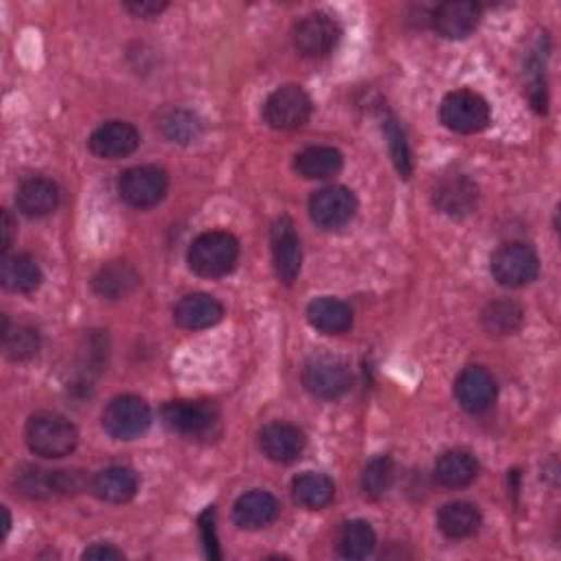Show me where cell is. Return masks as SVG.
<instances>
[{
  "instance_id": "obj_35",
  "label": "cell",
  "mask_w": 561,
  "mask_h": 561,
  "mask_svg": "<svg viewBox=\"0 0 561 561\" xmlns=\"http://www.w3.org/2000/svg\"><path fill=\"white\" fill-rule=\"evenodd\" d=\"M384 134L388 140V150L392 157V163L397 167V172L401 174V178H410L412 174V154L408 148V140L403 129L399 127V123L392 116L384 119Z\"/></svg>"
},
{
  "instance_id": "obj_10",
  "label": "cell",
  "mask_w": 561,
  "mask_h": 561,
  "mask_svg": "<svg viewBox=\"0 0 561 561\" xmlns=\"http://www.w3.org/2000/svg\"><path fill=\"white\" fill-rule=\"evenodd\" d=\"M14 485L18 494L29 500H53L77 494L84 487V478L79 476V472L25 467L23 472H18Z\"/></svg>"
},
{
  "instance_id": "obj_33",
  "label": "cell",
  "mask_w": 561,
  "mask_h": 561,
  "mask_svg": "<svg viewBox=\"0 0 561 561\" xmlns=\"http://www.w3.org/2000/svg\"><path fill=\"white\" fill-rule=\"evenodd\" d=\"M40 347H42V338L34 327L18 325L16 329H8L3 334V349L12 362H27L36 358Z\"/></svg>"
},
{
  "instance_id": "obj_15",
  "label": "cell",
  "mask_w": 561,
  "mask_h": 561,
  "mask_svg": "<svg viewBox=\"0 0 561 561\" xmlns=\"http://www.w3.org/2000/svg\"><path fill=\"white\" fill-rule=\"evenodd\" d=\"M138 146H140V134L127 121H108L99 125L88 138V150L97 159H105V161L125 159L134 154Z\"/></svg>"
},
{
  "instance_id": "obj_9",
  "label": "cell",
  "mask_w": 561,
  "mask_h": 561,
  "mask_svg": "<svg viewBox=\"0 0 561 561\" xmlns=\"http://www.w3.org/2000/svg\"><path fill=\"white\" fill-rule=\"evenodd\" d=\"M170 178L157 165H140L121 174L119 194L134 209H152L167 196Z\"/></svg>"
},
{
  "instance_id": "obj_21",
  "label": "cell",
  "mask_w": 561,
  "mask_h": 561,
  "mask_svg": "<svg viewBox=\"0 0 561 561\" xmlns=\"http://www.w3.org/2000/svg\"><path fill=\"white\" fill-rule=\"evenodd\" d=\"M42 267L40 263L25 252H16V254H5L3 257V265H0V280L10 292L16 295H29L36 292L42 286Z\"/></svg>"
},
{
  "instance_id": "obj_39",
  "label": "cell",
  "mask_w": 561,
  "mask_h": 561,
  "mask_svg": "<svg viewBox=\"0 0 561 561\" xmlns=\"http://www.w3.org/2000/svg\"><path fill=\"white\" fill-rule=\"evenodd\" d=\"M14 235H16V222L10 211H3V250H5V254L10 252V248L14 244Z\"/></svg>"
},
{
  "instance_id": "obj_22",
  "label": "cell",
  "mask_w": 561,
  "mask_h": 561,
  "mask_svg": "<svg viewBox=\"0 0 561 561\" xmlns=\"http://www.w3.org/2000/svg\"><path fill=\"white\" fill-rule=\"evenodd\" d=\"M224 319V308L209 295H189L174 308V321L189 332H202L215 327Z\"/></svg>"
},
{
  "instance_id": "obj_1",
  "label": "cell",
  "mask_w": 561,
  "mask_h": 561,
  "mask_svg": "<svg viewBox=\"0 0 561 561\" xmlns=\"http://www.w3.org/2000/svg\"><path fill=\"white\" fill-rule=\"evenodd\" d=\"M239 259V241L226 230L202 233L187 252V263L194 274L204 278H222L230 274Z\"/></svg>"
},
{
  "instance_id": "obj_24",
  "label": "cell",
  "mask_w": 561,
  "mask_h": 561,
  "mask_svg": "<svg viewBox=\"0 0 561 561\" xmlns=\"http://www.w3.org/2000/svg\"><path fill=\"white\" fill-rule=\"evenodd\" d=\"M140 286V274L123 261H114L97 272L92 278V290L97 297L108 301H121Z\"/></svg>"
},
{
  "instance_id": "obj_38",
  "label": "cell",
  "mask_w": 561,
  "mask_h": 561,
  "mask_svg": "<svg viewBox=\"0 0 561 561\" xmlns=\"http://www.w3.org/2000/svg\"><path fill=\"white\" fill-rule=\"evenodd\" d=\"M84 559H123L125 552L112 544H92L84 550Z\"/></svg>"
},
{
  "instance_id": "obj_2",
  "label": "cell",
  "mask_w": 561,
  "mask_h": 561,
  "mask_svg": "<svg viewBox=\"0 0 561 561\" xmlns=\"http://www.w3.org/2000/svg\"><path fill=\"white\" fill-rule=\"evenodd\" d=\"M77 444V428L58 412H38L27 421V446L36 457L64 459Z\"/></svg>"
},
{
  "instance_id": "obj_36",
  "label": "cell",
  "mask_w": 561,
  "mask_h": 561,
  "mask_svg": "<svg viewBox=\"0 0 561 561\" xmlns=\"http://www.w3.org/2000/svg\"><path fill=\"white\" fill-rule=\"evenodd\" d=\"M198 522H200V533H202V544L207 548V554L217 559L220 550H217V535H215V507H209Z\"/></svg>"
},
{
  "instance_id": "obj_14",
  "label": "cell",
  "mask_w": 561,
  "mask_h": 561,
  "mask_svg": "<svg viewBox=\"0 0 561 561\" xmlns=\"http://www.w3.org/2000/svg\"><path fill=\"white\" fill-rule=\"evenodd\" d=\"M454 397L465 412L483 414L496 403V377L485 366H467L454 382Z\"/></svg>"
},
{
  "instance_id": "obj_3",
  "label": "cell",
  "mask_w": 561,
  "mask_h": 561,
  "mask_svg": "<svg viewBox=\"0 0 561 561\" xmlns=\"http://www.w3.org/2000/svg\"><path fill=\"white\" fill-rule=\"evenodd\" d=\"M101 424L112 439L132 441L150 431L152 410L146 399L136 395H119L105 406Z\"/></svg>"
},
{
  "instance_id": "obj_40",
  "label": "cell",
  "mask_w": 561,
  "mask_h": 561,
  "mask_svg": "<svg viewBox=\"0 0 561 561\" xmlns=\"http://www.w3.org/2000/svg\"><path fill=\"white\" fill-rule=\"evenodd\" d=\"M5 511V533H10V528H12V518H10V511L8 509H3Z\"/></svg>"
},
{
  "instance_id": "obj_16",
  "label": "cell",
  "mask_w": 561,
  "mask_h": 561,
  "mask_svg": "<svg viewBox=\"0 0 561 561\" xmlns=\"http://www.w3.org/2000/svg\"><path fill=\"white\" fill-rule=\"evenodd\" d=\"M478 185L467 176H446L433 189V204L439 213L463 220L478 207Z\"/></svg>"
},
{
  "instance_id": "obj_23",
  "label": "cell",
  "mask_w": 561,
  "mask_h": 561,
  "mask_svg": "<svg viewBox=\"0 0 561 561\" xmlns=\"http://www.w3.org/2000/svg\"><path fill=\"white\" fill-rule=\"evenodd\" d=\"M92 494L101 502L110 504H123L129 502L138 491V474L132 467L125 465H112L101 470L90 485Z\"/></svg>"
},
{
  "instance_id": "obj_27",
  "label": "cell",
  "mask_w": 561,
  "mask_h": 561,
  "mask_svg": "<svg viewBox=\"0 0 561 561\" xmlns=\"http://www.w3.org/2000/svg\"><path fill=\"white\" fill-rule=\"evenodd\" d=\"M439 531L450 539H465L478 533L483 524V515L476 504L472 502H450L439 509L437 513Z\"/></svg>"
},
{
  "instance_id": "obj_17",
  "label": "cell",
  "mask_w": 561,
  "mask_h": 561,
  "mask_svg": "<svg viewBox=\"0 0 561 561\" xmlns=\"http://www.w3.org/2000/svg\"><path fill=\"white\" fill-rule=\"evenodd\" d=\"M306 435L297 426L286 424V421H272V424H267L259 433L261 452L278 465H290L299 461L306 452Z\"/></svg>"
},
{
  "instance_id": "obj_30",
  "label": "cell",
  "mask_w": 561,
  "mask_h": 561,
  "mask_svg": "<svg viewBox=\"0 0 561 561\" xmlns=\"http://www.w3.org/2000/svg\"><path fill=\"white\" fill-rule=\"evenodd\" d=\"M292 494H295V500L299 504H303L306 509L319 511V509H325L334 500L336 487L325 474L306 472V474L295 478Z\"/></svg>"
},
{
  "instance_id": "obj_19",
  "label": "cell",
  "mask_w": 561,
  "mask_h": 561,
  "mask_svg": "<svg viewBox=\"0 0 561 561\" xmlns=\"http://www.w3.org/2000/svg\"><path fill=\"white\" fill-rule=\"evenodd\" d=\"M60 202H62L60 187L51 178H45V176L25 180L16 194V204L21 209V213H25L27 217H36V220L55 213Z\"/></svg>"
},
{
  "instance_id": "obj_32",
  "label": "cell",
  "mask_w": 561,
  "mask_h": 561,
  "mask_svg": "<svg viewBox=\"0 0 561 561\" xmlns=\"http://www.w3.org/2000/svg\"><path fill=\"white\" fill-rule=\"evenodd\" d=\"M161 134L170 140V144H178V146H189L200 136L202 132V123L200 119L185 108H174L167 110L161 121H159Z\"/></svg>"
},
{
  "instance_id": "obj_7",
  "label": "cell",
  "mask_w": 561,
  "mask_h": 561,
  "mask_svg": "<svg viewBox=\"0 0 561 561\" xmlns=\"http://www.w3.org/2000/svg\"><path fill=\"white\" fill-rule=\"evenodd\" d=\"M163 421L170 431L176 435L189 437V439H200L213 433L220 421V410L213 401H170L163 408Z\"/></svg>"
},
{
  "instance_id": "obj_18",
  "label": "cell",
  "mask_w": 561,
  "mask_h": 561,
  "mask_svg": "<svg viewBox=\"0 0 561 561\" xmlns=\"http://www.w3.org/2000/svg\"><path fill=\"white\" fill-rule=\"evenodd\" d=\"M483 18V10L472 0H450L435 10L433 25L439 36L448 40H465L470 38Z\"/></svg>"
},
{
  "instance_id": "obj_8",
  "label": "cell",
  "mask_w": 561,
  "mask_h": 561,
  "mask_svg": "<svg viewBox=\"0 0 561 561\" xmlns=\"http://www.w3.org/2000/svg\"><path fill=\"white\" fill-rule=\"evenodd\" d=\"M312 110V97L301 86L290 84L276 88L267 97L263 105V119L274 129H299L310 121Z\"/></svg>"
},
{
  "instance_id": "obj_12",
  "label": "cell",
  "mask_w": 561,
  "mask_h": 561,
  "mask_svg": "<svg viewBox=\"0 0 561 561\" xmlns=\"http://www.w3.org/2000/svg\"><path fill=\"white\" fill-rule=\"evenodd\" d=\"M356 211H358V198L351 189L342 185L323 187L310 198V217L316 226L325 230L342 228L353 220Z\"/></svg>"
},
{
  "instance_id": "obj_34",
  "label": "cell",
  "mask_w": 561,
  "mask_h": 561,
  "mask_svg": "<svg viewBox=\"0 0 561 561\" xmlns=\"http://www.w3.org/2000/svg\"><path fill=\"white\" fill-rule=\"evenodd\" d=\"M395 481V463L390 457H375L362 476V489L366 494V498L371 500H379L384 498Z\"/></svg>"
},
{
  "instance_id": "obj_6",
  "label": "cell",
  "mask_w": 561,
  "mask_h": 561,
  "mask_svg": "<svg viewBox=\"0 0 561 561\" xmlns=\"http://www.w3.org/2000/svg\"><path fill=\"white\" fill-rule=\"evenodd\" d=\"M441 123L457 134H478L491 123V108L474 90H454L446 95L439 108Z\"/></svg>"
},
{
  "instance_id": "obj_11",
  "label": "cell",
  "mask_w": 561,
  "mask_h": 561,
  "mask_svg": "<svg viewBox=\"0 0 561 561\" xmlns=\"http://www.w3.org/2000/svg\"><path fill=\"white\" fill-rule=\"evenodd\" d=\"M270 241H272V257H274V270L278 280L286 286H292L301 274L303 248H301L297 226L288 215H280L272 224Z\"/></svg>"
},
{
  "instance_id": "obj_20",
  "label": "cell",
  "mask_w": 561,
  "mask_h": 561,
  "mask_svg": "<svg viewBox=\"0 0 561 561\" xmlns=\"http://www.w3.org/2000/svg\"><path fill=\"white\" fill-rule=\"evenodd\" d=\"M278 518V502L272 494L263 489H252L244 496L233 507V520L239 528L246 531H259L270 526Z\"/></svg>"
},
{
  "instance_id": "obj_26",
  "label": "cell",
  "mask_w": 561,
  "mask_h": 561,
  "mask_svg": "<svg viewBox=\"0 0 561 561\" xmlns=\"http://www.w3.org/2000/svg\"><path fill=\"white\" fill-rule=\"evenodd\" d=\"M345 159L336 148L329 146H312L297 154L295 170L299 176L308 180H327L342 172Z\"/></svg>"
},
{
  "instance_id": "obj_37",
  "label": "cell",
  "mask_w": 561,
  "mask_h": 561,
  "mask_svg": "<svg viewBox=\"0 0 561 561\" xmlns=\"http://www.w3.org/2000/svg\"><path fill=\"white\" fill-rule=\"evenodd\" d=\"M125 10H127L129 14H134L136 18L154 21V18H159V16L167 10V5H165V3H127Z\"/></svg>"
},
{
  "instance_id": "obj_28",
  "label": "cell",
  "mask_w": 561,
  "mask_h": 561,
  "mask_svg": "<svg viewBox=\"0 0 561 561\" xmlns=\"http://www.w3.org/2000/svg\"><path fill=\"white\" fill-rule=\"evenodd\" d=\"M437 481L448 489H463L478 476V461L465 450H450L437 461Z\"/></svg>"
},
{
  "instance_id": "obj_5",
  "label": "cell",
  "mask_w": 561,
  "mask_h": 561,
  "mask_svg": "<svg viewBox=\"0 0 561 561\" xmlns=\"http://www.w3.org/2000/svg\"><path fill=\"white\" fill-rule=\"evenodd\" d=\"M491 276L504 288H524L539 274V257L524 241H509L491 254Z\"/></svg>"
},
{
  "instance_id": "obj_4",
  "label": "cell",
  "mask_w": 561,
  "mask_h": 561,
  "mask_svg": "<svg viewBox=\"0 0 561 561\" xmlns=\"http://www.w3.org/2000/svg\"><path fill=\"white\" fill-rule=\"evenodd\" d=\"M303 386L310 395L334 401L351 388V371L342 358L319 351L303 366Z\"/></svg>"
},
{
  "instance_id": "obj_13",
  "label": "cell",
  "mask_w": 561,
  "mask_h": 561,
  "mask_svg": "<svg viewBox=\"0 0 561 561\" xmlns=\"http://www.w3.org/2000/svg\"><path fill=\"white\" fill-rule=\"evenodd\" d=\"M340 25L327 14H310L295 29V47L306 58H325L340 42Z\"/></svg>"
},
{
  "instance_id": "obj_25",
  "label": "cell",
  "mask_w": 561,
  "mask_h": 561,
  "mask_svg": "<svg viewBox=\"0 0 561 561\" xmlns=\"http://www.w3.org/2000/svg\"><path fill=\"white\" fill-rule=\"evenodd\" d=\"M308 321L325 336H342L353 327V310L340 299L323 297L308 306Z\"/></svg>"
},
{
  "instance_id": "obj_29",
  "label": "cell",
  "mask_w": 561,
  "mask_h": 561,
  "mask_svg": "<svg viewBox=\"0 0 561 561\" xmlns=\"http://www.w3.org/2000/svg\"><path fill=\"white\" fill-rule=\"evenodd\" d=\"M481 325L489 336H513L524 325V310L511 299H498L481 312Z\"/></svg>"
},
{
  "instance_id": "obj_31",
  "label": "cell",
  "mask_w": 561,
  "mask_h": 561,
  "mask_svg": "<svg viewBox=\"0 0 561 561\" xmlns=\"http://www.w3.org/2000/svg\"><path fill=\"white\" fill-rule=\"evenodd\" d=\"M377 546V535L373 531V526L364 520H353L347 522L338 535V552L345 559L358 561V559H366Z\"/></svg>"
}]
</instances>
